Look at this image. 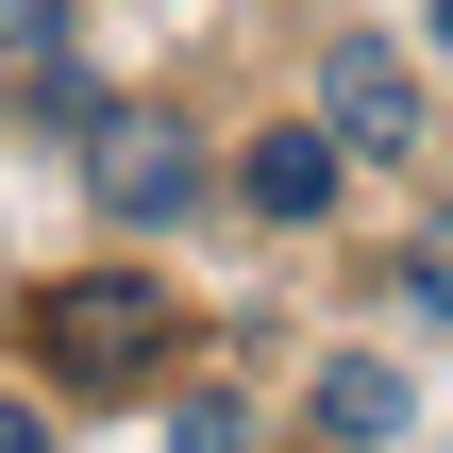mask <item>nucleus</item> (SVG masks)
I'll return each mask as SVG.
<instances>
[{
  "instance_id": "5",
  "label": "nucleus",
  "mask_w": 453,
  "mask_h": 453,
  "mask_svg": "<svg viewBox=\"0 0 453 453\" xmlns=\"http://www.w3.org/2000/svg\"><path fill=\"white\" fill-rule=\"evenodd\" d=\"M252 202H269V219H319V202H336V134H269V151H252Z\"/></svg>"
},
{
  "instance_id": "4",
  "label": "nucleus",
  "mask_w": 453,
  "mask_h": 453,
  "mask_svg": "<svg viewBox=\"0 0 453 453\" xmlns=\"http://www.w3.org/2000/svg\"><path fill=\"white\" fill-rule=\"evenodd\" d=\"M319 437H336V453L403 437V370H387V353H336V370H319Z\"/></svg>"
},
{
  "instance_id": "9",
  "label": "nucleus",
  "mask_w": 453,
  "mask_h": 453,
  "mask_svg": "<svg viewBox=\"0 0 453 453\" xmlns=\"http://www.w3.org/2000/svg\"><path fill=\"white\" fill-rule=\"evenodd\" d=\"M0 453H50V420H34V403H0Z\"/></svg>"
},
{
  "instance_id": "7",
  "label": "nucleus",
  "mask_w": 453,
  "mask_h": 453,
  "mask_svg": "<svg viewBox=\"0 0 453 453\" xmlns=\"http://www.w3.org/2000/svg\"><path fill=\"white\" fill-rule=\"evenodd\" d=\"M403 303H420V319H453V219L420 235V252H403Z\"/></svg>"
},
{
  "instance_id": "1",
  "label": "nucleus",
  "mask_w": 453,
  "mask_h": 453,
  "mask_svg": "<svg viewBox=\"0 0 453 453\" xmlns=\"http://www.w3.org/2000/svg\"><path fill=\"white\" fill-rule=\"evenodd\" d=\"M34 336H50V370H84V387H101V370H134V353L168 336V269H84V286H50V319H34Z\"/></svg>"
},
{
  "instance_id": "3",
  "label": "nucleus",
  "mask_w": 453,
  "mask_h": 453,
  "mask_svg": "<svg viewBox=\"0 0 453 453\" xmlns=\"http://www.w3.org/2000/svg\"><path fill=\"white\" fill-rule=\"evenodd\" d=\"M101 202H118V219H185V202H202V151H185L168 118H101Z\"/></svg>"
},
{
  "instance_id": "2",
  "label": "nucleus",
  "mask_w": 453,
  "mask_h": 453,
  "mask_svg": "<svg viewBox=\"0 0 453 453\" xmlns=\"http://www.w3.org/2000/svg\"><path fill=\"white\" fill-rule=\"evenodd\" d=\"M319 134H336V151H420V67H403L387 34H336V67H319Z\"/></svg>"
},
{
  "instance_id": "8",
  "label": "nucleus",
  "mask_w": 453,
  "mask_h": 453,
  "mask_svg": "<svg viewBox=\"0 0 453 453\" xmlns=\"http://www.w3.org/2000/svg\"><path fill=\"white\" fill-rule=\"evenodd\" d=\"M67 34V0H0V50H50Z\"/></svg>"
},
{
  "instance_id": "10",
  "label": "nucleus",
  "mask_w": 453,
  "mask_h": 453,
  "mask_svg": "<svg viewBox=\"0 0 453 453\" xmlns=\"http://www.w3.org/2000/svg\"><path fill=\"white\" fill-rule=\"evenodd\" d=\"M437 50H453V0H437Z\"/></svg>"
},
{
  "instance_id": "6",
  "label": "nucleus",
  "mask_w": 453,
  "mask_h": 453,
  "mask_svg": "<svg viewBox=\"0 0 453 453\" xmlns=\"http://www.w3.org/2000/svg\"><path fill=\"white\" fill-rule=\"evenodd\" d=\"M168 453H252V403H219V387H202V403H168Z\"/></svg>"
}]
</instances>
